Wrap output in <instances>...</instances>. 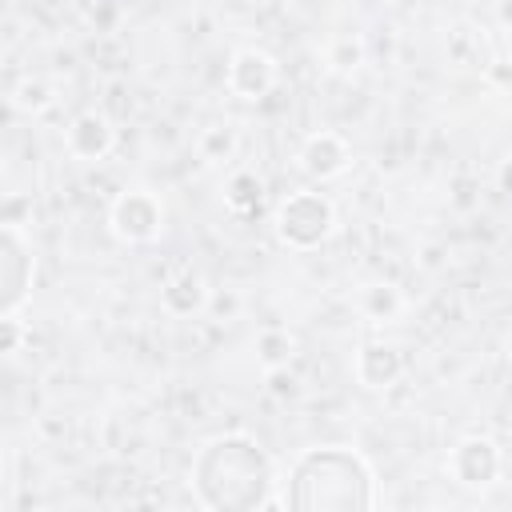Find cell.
Wrapping results in <instances>:
<instances>
[{
  "mask_svg": "<svg viewBox=\"0 0 512 512\" xmlns=\"http://www.w3.org/2000/svg\"><path fill=\"white\" fill-rule=\"evenodd\" d=\"M276 484L272 456L244 432L212 436L192 460V492L212 512H252Z\"/></svg>",
  "mask_w": 512,
  "mask_h": 512,
  "instance_id": "6da1fadb",
  "label": "cell"
},
{
  "mask_svg": "<svg viewBox=\"0 0 512 512\" xmlns=\"http://www.w3.org/2000/svg\"><path fill=\"white\" fill-rule=\"evenodd\" d=\"M284 504L300 512H368L376 508L372 464L344 444L308 448L288 468Z\"/></svg>",
  "mask_w": 512,
  "mask_h": 512,
  "instance_id": "7a4b0ae2",
  "label": "cell"
},
{
  "mask_svg": "<svg viewBox=\"0 0 512 512\" xmlns=\"http://www.w3.org/2000/svg\"><path fill=\"white\" fill-rule=\"evenodd\" d=\"M272 224H276V236H280L284 248L312 252L336 232V204L316 188H300V192H292L276 204Z\"/></svg>",
  "mask_w": 512,
  "mask_h": 512,
  "instance_id": "3957f363",
  "label": "cell"
},
{
  "mask_svg": "<svg viewBox=\"0 0 512 512\" xmlns=\"http://www.w3.org/2000/svg\"><path fill=\"white\" fill-rule=\"evenodd\" d=\"M108 224L124 244H152L164 232V204L148 188H124L108 208Z\"/></svg>",
  "mask_w": 512,
  "mask_h": 512,
  "instance_id": "277c9868",
  "label": "cell"
},
{
  "mask_svg": "<svg viewBox=\"0 0 512 512\" xmlns=\"http://www.w3.org/2000/svg\"><path fill=\"white\" fill-rule=\"evenodd\" d=\"M32 248L24 244V236L16 232V224H4L0 232V320L16 316L32 292Z\"/></svg>",
  "mask_w": 512,
  "mask_h": 512,
  "instance_id": "5b68a950",
  "label": "cell"
},
{
  "mask_svg": "<svg viewBox=\"0 0 512 512\" xmlns=\"http://www.w3.org/2000/svg\"><path fill=\"white\" fill-rule=\"evenodd\" d=\"M444 472L460 484V488H488L500 476V448L488 436H464L452 444Z\"/></svg>",
  "mask_w": 512,
  "mask_h": 512,
  "instance_id": "8992f818",
  "label": "cell"
},
{
  "mask_svg": "<svg viewBox=\"0 0 512 512\" xmlns=\"http://www.w3.org/2000/svg\"><path fill=\"white\" fill-rule=\"evenodd\" d=\"M276 60L260 48H240L232 52V64H228V88L240 96V100H260L276 88Z\"/></svg>",
  "mask_w": 512,
  "mask_h": 512,
  "instance_id": "52a82bcc",
  "label": "cell"
},
{
  "mask_svg": "<svg viewBox=\"0 0 512 512\" xmlns=\"http://www.w3.org/2000/svg\"><path fill=\"white\" fill-rule=\"evenodd\" d=\"M112 144H116V128H112L108 116L96 112V108L80 112V116L68 124V132H64V148H68L76 160H104V156L112 152Z\"/></svg>",
  "mask_w": 512,
  "mask_h": 512,
  "instance_id": "ba28073f",
  "label": "cell"
},
{
  "mask_svg": "<svg viewBox=\"0 0 512 512\" xmlns=\"http://www.w3.org/2000/svg\"><path fill=\"white\" fill-rule=\"evenodd\" d=\"M352 164V152H348V144H344V136H336V132H312L304 144H300V168L312 176V180H332V176H340L344 168Z\"/></svg>",
  "mask_w": 512,
  "mask_h": 512,
  "instance_id": "9c48e42d",
  "label": "cell"
},
{
  "mask_svg": "<svg viewBox=\"0 0 512 512\" xmlns=\"http://www.w3.org/2000/svg\"><path fill=\"white\" fill-rule=\"evenodd\" d=\"M352 372H356V380H360L364 388H388V384L400 380V372H404V356H400L392 344L372 340V344H364V348L356 352Z\"/></svg>",
  "mask_w": 512,
  "mask_h": 512,
  "instance_id": "30bf717a",
  "label": "cell"
},
{
  "mask_svg": "<svg viewBox=\"0 0 512 512\" xmlns=\"http://www.w3.org/2000/svg\"><path fill=\"white\" fill-rule=\"evenodd\" d=\"M160 300H164L168 312H176V316H192V312L208 300V288H204V280H200L196 272H180V276L160 292Z\"/></svg>",
  "mask_w": 512,
  "mask_h": 512,
  "instance_id": "8fae6325",
  "label": "cell"
},
{
  "mask_svg": "<svg viewBox=\"0 0 512 512\" xmlns=\"http://www.w3.org/2000/svg\"><path fill=\"white\" fill-rule=\"evenodd\" d=\"M224 204L232 212H252L260 204V180L252 172H232L224 184Z\"/></svg>",
  "mask_w": 512,
  "mask_h": 512,
  "instance_id": "7c38bea8",
  "label": "cell"
},
{
  "mask_svg": "<svg viewBox=\"0 0 512 512\" xmlns=\"http://www.w3.org/2000/svg\"><path fill=\"white\" fill-rule=\"evenodd\" d=\"M256 348H260V360H264L268 368H280V364H288V356H292V336L280 332V328H264V332L256 336Z\"/></svg>",
  "mask_w": 512,
  "mask_h": 512,
  "instance_id": "4fadbf2b",
  "label": "cell"
},
{
  "mask_svg": "<svg viewBox=\"0 0 512 512\" xmlns=\"http://www.w3.org/2000/svg\"><path fill=\"white\" fill-rule=\"evenodd\" d=\"M364 308H368L376 320H384V316H392V312L400 308V296H396L392 284H368V288H364Z\"/></svg>",
  "mask_w": 512,
  "mask_h": 512,
  "instance_id": "5bb4252c",
  "label": "cell"
},
{
  "mask_svg": "<svg viewBox=\"0 0 512 512\" xmlns=\"http://www.w3.org/2000/svg\"><path fill=\"white\" fill-rule=\"evenodd\" d=\"M268 380H272V392H280V396H284V392H296V388H292L296 380H292V376H284L280 368H268Z\"/></svg>",
  "mask_w": 512,
  "mask_h": 512,
  "instance_id": "9a60e30c",
  "label": "cell"
},
{
  "mask_svg": "<svg viewBox=\"0 0 512 512\" xmlns=\"http://www.w3.org/2000/svg\"><path fill=\"white\" fill-rule=\"evenodd\" d=\"M500 16H504V20H512V4H504V8H500Z\"/></svg>",
  "mask_w": 512,
  "mask_h": 512,
  "instance_id": "2e32d148",
  "label": "cell"
},
{
  "mask_svg": "<svg viewBox=\"0 0 512 512\" xmlns=\"http://www.w3.org/2000/svg\"><path fill=\"white\" fill-rule=\"evenodd\" d=\"M508 360H512V336H508Z\"/></svg>",
  "mask_w": 512,
  "mask_h": 512,
  "instance_id": "e0dca14e",
  "label": "cell"
}]
</instances>
